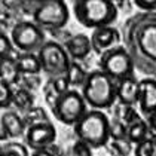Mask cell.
Instances as JSON below:
<instances>
[{"label": "cell", "instance_id": "12", "mask_svg": "<svg viewBox=\"0 0 156 156\" xmlns=\"http://www.w3.org/2000/svg\"><path fill=\"white\" fill-rule=\"evenodd\" d=\"M91 39V45H92V51L97 55L104 54L106 51L115 48L120 43V33L118 28L112 27V25H106V27H100L92 31Z\"/></svg>", "mask_w": 156, "mask_h": 156}, {"label": "cell", "instance_id": "27", "mask_svg": "<svg viewBox=\"0 0 156 156\" xmlns=\"http://www.w3.org/2000/svg\"><path fill=\"white\" fill-rule=\"evenodd\" d=\"M12 106V86L0 80V108H9Z\"/></svg>", "mask_w": 156, "mask_h": 156}, {"label": "cell", "instance_id": "18", "mask_svg": "<svg viewBox=\"0 0 156 156\" xmlns=\"http://www.w3.org/2000/svg\"><path fill=\"white\" fill-rule=\"evenodd\" d=\"M15 57L16 55L0 58V80H3L5 83L11 86L20 85V80H21V73L16 67Z\"/></svg>", "mask_w": 156, "mask_h": 156}, {"label": "cell", "instance_id": "5", "mask_svg": "<svg viewBox=\"0 0 156 156\" xmlns=\"http://www.w3.org/2000/svg\"><path fill=\"white\" fill-rule=\"evenodd\" d=\"M31 16L34 24H37L42 30L52 33L62 30L70 18V11L64 0H46L37 5Z\"/></svg>", "mask_w": 156, "mask_h": 156}, {"label": "cell", "instance_id": "1", "mask_svg": "<svg viewBox=\"0 0 156 156\" xmlns=\"http://www.w3.org/2000/svg\"><path fill=\"white\" fill-rule=\"evenodd\" d=\"M120 36L134 69L156 79V11H141L126 18Z\"/></svg>", "mask_w": 156, "mask_h": 156}, {"label": "cell", "instance_id": "26", "mask_svg": "<svg viewBox=\"0 0 156 156\" xmlns=\"http://www.w3.org/2000/svg\"><path fill=\"white\" fill-rule=\"evenodd\" d=\"M110 146L113 150L118 153V156H129L132 152V143H129L128 138H118V140H110Z\"/></svg>", "mask_w": 156, "mask_h": 156}, {"label": "cell", "instance_id": "7", "mask_svg": "<svg viewBox=\"0 0 156 156\" xmlns=\"http://www.w3.org/2000/svg\"><path fill=\"white\" fill-rule=\"evenodd\" d=\"M11 40L18 52H37L46 42L45 30L33 21H20L11 30Z\"/></svg>", "mask_w": 156, "mask_h": 156}, {"label": "cell", "instance_id": "23", "mask_svg": "<svg viewBox=\"0 0 156 156\" xmlns=\"http://www.w3.org/2000/svg\"><path fill=\"white\" fill-rule=\"evenodd\" d=\"M0 156H30V153L25 144L11 141L0 144Z\"/></svg>", "mask_w": 156, "mask_h": 156}, {"label": "cell", "instance_id": "28", "mask_svg": "<svg viewBox=\"0 0 156 156\" xmlns=\"http://www.w3.org/2000/svg\"><path fill=\"white\" fill-rule=\"evenodd\" d=\"M13 49L15 48H13L11 37L0 31V58L13 55ZM15 55H18V54H15Z\"/></svg>", "mask_w": 156, "mask_h": 156}, {"label": "cell", "instance_id": "33", "mask_svg": "<svg viewBox=\"0 0 156 156\" xmlns=\"http://www.w3.org/2000/svg\"><path fill=\"white\" fill-rule=\"evenodd\" d=\"M8 138H9V134H8L6 126H5L3 120H2V118H0V143H6Z\"/></svg>", "mask_w": 156, "mask_h": 156}, {"label": "cell", "instance_id": "9", "mask_svg": "<svg viewBox=\"0 0 156 156\" xmlns=\"http://www.w3.org/2000/svg\"><path fill=\"white\" fill-rule=\"evenodd\" d=\"M86 112H88V104L85 103L82 94L70 88L66 94H62L57 100L55 107L52 110V115L61 123L73 126Z\"/></svg>", "mask_w": 156, "mask_h": 156}, {"label": "cell", "instance_id": "4", "mask_svg": "<svg viewBox=\"0 0 156 156\" xmlns=\"http://www.w3.org/2000/svg\"><path fill=\"white\" fill-rule=\"evenodd\" d=\"M76 20L86 28L112 25L118 18V5L113 0H74Z\"/></svg>", "mask_w": 156, "mask_h": 156}, {"label": "cell", "instance_id": "6", "mask_svg": "<svg viewBox=\"0 0 156 156\" xmlns=\"http://www.w3.org/2000/svg\"><path fill=\"white\" fill-rule=\"evenodd\" d=\"M36 54L40 61L42 72L49 77H57L61 74H66L72 62L64 46L57 40H46Z\"/></svg>", "mask_w": 156, "mask_h": 156}, {"label": "cell", "instance_id": "30", "mask_svg": "<svg viewBox=\"0 0 156 156\" xmlns=\"http://www.w3.org/2000/svg\"><path fill=\"white\" fill-rule=\"evenodd\" d=\"M30 156H64V153L61 152V149L58 146H55V143L51 144L49 147L40 149V150H34Z\"/></svg>", "mask_w": 156, "mask_h": 156}, {"label": "cell", "instance_id": "25", "mask_svg": "<svg viewBox=\"0 0 156 156\" xmlns=\"http://www.w3.org/2000/svg\"><path fill=\"white\" fill-rule=\"evenodd\" d=\"M126 138V125L120 118H113L110 120V140Z\"/></svg>", "mask_w": 156, "mask_h": 156}, {"label": "cell", "instance_id": "11", "mask_svg": "<svg viewBox=\"0 0 156 156\" xmlns=\"http://www.w3.org/2000/svg\"><path fill=\"white\" fill-rule=\"evenodd\" d=\"M123 108H125V115H122L120 119L126 125V138L132 144L143 141L144 138L149 137V128L146 119L141 115H138L131 106H123Z\"/></svg>", "mask_w": 156, "mask_h": 156}, {"label": "cell", "instance_id": "16", "mask_svg": "<svg viewBox=\"0 0 156 156\" xmlns=\"http://www.w3.org/2000/svg\"><path fill=\"white\" fill-rule=\"evenodd\" d=\"M69 89H70V85L67 82L66 74H61V76H57V77H49V80L45 85V101L49 106L51 112L55 107L57 100L62 94H66Z\"/></svg>", "mask_w": 156, "mask_h": 156}, {"label": "cell", "instance_id": "32", "mask_svg": "<svg viewBox=\"0 0 156 156\" xmlns=\"http://www.w3.org/2000/svg\"><path fill=\"white\" fill-rule=\"evenodd\" d=\"M144 119L147 122V128H149V137L156 140V112L144 116Z\"/></svg>", "mask_w": 156, "mask_h": 156}, {"label": "cell", "instance_id": "10", "mask_svg": "<svg viewBox=\"0 0 156 156\" xmlns=\"http://www.w3.org/2000/svg\"><path fill=\"white\" fill-rule=\"evenodd\" d=\"M25 146L30 150H40L49 147L51 144L55 143L57 138V129L51 122H43V123H36L28 128H25L24 132Z\"/></svg>", "mask_w": 156, "mask_h": 156}, {"label": "cell", "instance_id": "34", "mask_svg": "<svg viewBox=\"0 0 156 156\" xmlns=\"http://www.w3.org/2000/svg\"><path fill=\"white\" fill-rule=\"evenodd\" d=\"M30 2H31V3H34V5H40V3H43V2H46V0H30Z\"/></svg>", "mask_w": 156, "mask_h": 156}, {"label": "cell", "instance_id": "20", "mask_svg": "<svg viewBox=\"0 0 156 156\" xmlns=\"http://www.w3.org/2000/svg\"><path fill=\"white\" fill-rule=\"evenodd\" d=\"M12 106L16 108V112H21V113L31 108L34 106V97L31 94V91L20 85L12 86Z\"/></svg>", "mask_w": 156, "mask_h": 156}, {"label": "cell", "instance_id": "21", "mask_svg": "<svg viewBox=\"0 0 156 156\" xmlns=\"http://www.w3.org/2000/svg\"><path fill=\"white\" fill-rule=\"evenodd\" d=\"M66 77H67V82L70 85V88H82L86 77H88V72L79 64V61L72 60L67 72H66Z\"/></svg>", "mask_w": 156, "mask_h": 156}, {"label": "cell", "instance_id": "2", "mask_svg": "<svg viewBox=\"0 0 156 156\" xmlns=\"http://www.w3.org/2000/svg\"><path fill=\"white\" fill-rule=\"evenodd\" d=\"M116 86L118 82L101 70L88 73L80 94L85 103L91 108L106 110L116 103Z\"/></svg>", "mask_w": 156, "mask_h": 156}, {"label": "cell", "instance_id": "8", "mask_svg": "<svg viewBox=\"0 0 156 156\" xmlns=\"http://www.w3.org/2000/svg\"><path fill=\"white\" fill-rule=\"evenodd\" d=\"M100 70L119 82L120 79L134 74L135 69L128 51L122 45H118L100 55Z\"/></svg>", "mask_w": 156, "mask_h": 156}, {"label": "cell", "instance_id": "35", "mask_svg": "<svg viewBox=\"0 0 156 156\" xmlns=\"http://www.w3.org/2000/svg\"><path fill=\"white\" fill-rule=\"evenodd\" d=\"M113 2H115V3L118 5V3H122V2H125V0H113Z\"/></svg>", "mask_w": 156, "mask_h": 156}, {"label": "cell", "instance_id": "14", "mask_svg": "<svg viewBox=\"0 0 156 156\" xmlns=\"http://www.w3.org/2000/svg\"><path fill=\"white\" fill-rule=\"evenodd\" d=\"M140 94H138V106L144 116L156 112V79L147 77L138 82Z\"/></svg>", "mask_w": 156, "mask_h": 156}, {"label": "cell", "instance_id": "19", "mask_svg": "<svg viewBox=\"0 0 156 156\" xmlns=\"http://www.w3.org/2000/svg\"><path fill=\"white\" fill-rule=\"evenodd\" d=\"M2 120L6 126L9 138H20L25 132V125L23 122V116L16 110H6L2 116Z\"/></svg>", "mask_w": 156, "mask_h": 156}, {"label": "cell", "instance_id": "17", "mask_svg": "<svg viewBox=\"0 0 156 156\" xmlns=\"http://www.w3.org/2000/svg\"><path fill=\"white\" fill-rule=\"evenodd\" d=\"M15 60L21 76H34L42 72L40 61L36 52H20L15 57Z\"/></svg>", "mask_w": 156, "mask_h": 156}, {"label": "cell", "instance_id": "22", "mask_svg": "<svg viewBox=\"0 0 156 156\" xmlns=\"http://www.w3.org/2000/svg\"><path fill=\"white\" fill-rule=\"evenodd\" d=\"M23 122H24L25 128L31 126V125H36V123H43V122H51L48 116V112L42 107H37L33 106L31 108H28L27 112H24L23 115Z\"/></svg>", "mask_w": 156, "mask_h": 156}, {"label": "cell", "instance_id": "13", "mask_svg": "<svg viewBox=\"0 0 156 156\" xmlns=\"http://www.w3.org/2000/svg\"><path fill=\"white\" fill-rule=\"evenodd\" d=\"M135 79V76H126L123 79H120L116 86V100L119 101L120 106H131L134 107L135 104H138V94H140V86Z\"/></svg>", "mask_w": 156, "mask_h": 156}, {"label": "cell", "instance_id": "31", "mask_svg": "<svg viewBox=\"0 0 156 156\" xmlns=\"http://www.w3.org/2000/svg\"><path fill=\"white\" fill-rule=\"evenodd\" d=\"M135 6L140 8L144 12H153L156 11V0H134Z\"/></svg>", "mask_w": 156, "mask_h": 156}, {"label": "cell", "instance_id": "3", "mask_svg": "<svg viewBox=\"0 0 156 156\" xmlns=\"http://www.w3.org/2000/svg\"><path fill=\"white\" fill-rule=\"evenodd\" d=\"M73 128L77 140L86 143L91 149L104 147L110 141V119L103 110H88Z\"/></svg>", "mask_w": 156, "mask_h": 156}, {"label": "cell", "instance_id": "29", "mask_svg": "<svg viewBox=\"0 0 156 156\" xmlns=\"http://www.w3.org/2000/svg\"><path fill=\"white\" fill-rule=\"evenodd\" d=\"M69 156H92V149L86 143L77 140V141L72 146Z\"/></svg>", "mask_w": 156, "mask_h": 156}, {"label": "cell", "instance_id": "15", "mask_svg": "<svg viewBox=\"0 0 156 156\" xmlns=\"http://www.w3.org/2000/svg\"><path fill=\"white\" fill-rule=\"evenodd\" d=\"M62 46L66 49V52L69 54L70 60L73 61H82L85 60L91 51H92V45H91V39L86 34H74L69 40H66L62 43Z\"/></svg>", "mask_w": 156, "mask_h": 156}, {"label": "cell", "instance_id": "24", "mask_svg": "<svg viewBox=\"0 0 156 156\" xmlns=\"http://www.w3.org/2000/svg\"><path fill=\"white\" fill-rule=\"evenodd\" d=\"M134 156H156V140L147 137L137 143L134 147Z\"/></svg>", "mask_w": 156, "mask_h": 156}]
</instances>
